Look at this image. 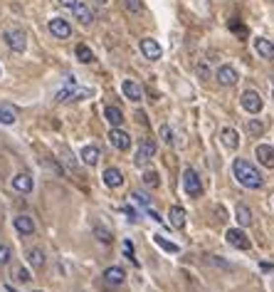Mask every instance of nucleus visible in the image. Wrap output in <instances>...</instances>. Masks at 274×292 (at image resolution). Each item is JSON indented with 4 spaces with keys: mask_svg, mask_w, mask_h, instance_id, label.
I'll use <instances>...</instances> for the list:
<instances>
[{
    "mask_svg": "<svg viewBox=\"0 0 274 292\" xmlns=\"http://www.w3.org/2000/svg\"><path fill=\"white\" fill-rule=\"evenodd\" d=\"M84 97H92V89H89V87L79 89L74 77H69L67 84H65L62 89H57V94H55L57 102H72V99H84Z\"/></svg>",
    "mask_w": 274,
    "mask_h": 292,
    "instance_id": "obj_2",
    "label": "nucleus"
},
{
    "mask_svg": "<svg viewBox=\"0 0 274 292\" xmlns=\"http://www.w3.org/2000/svg\"><path fill=\"white\" fill-rule=\"evenodd\" d=\"M99 156H102V151H99V146H94V144H89V146L82 149V161L89 164V166H94L99 161Z\"/></svg>",
    "mask_w": 274,
    "mask_h": 292,
    "instance_id": "obj_24",
    "label": "nucleus"
},
{
    "mask_svg": "<svg viewBox=\"0 0 274 292\" xmlns=\"http://www.w3.org/2000/svg\"><path fill=\"white\" fill-rule=\"evenodd\" d=\"M146 213H148V218H151V220H156V223H166V220H163V218H161V216H158L156 211H151V208H148Z\"/></svg>",
    "mask_w": 274,
    "mask_h": 292,
    "instance_id": "obj_41",
    "label": "nucleus"
},
{
    "mask_svg": "<svg viewBox=\"0 0 274 292\" xmlns=\"http://www.w3.org/2000/svg\"><path fill=\"white\" fill-rule=\"evenodd\" d=\"M254 156L259 159V164H262L264 169H274V146L259 144L257 149H254Z\"/></svg>",
    "mask_w": 274,
    "mask_h": 292,
    "instance_id": "obj_10",
    "label": "nucleus"
},
{
    "mask_svg": "<svg viewBox=\"0 0 274 292\" xmlns=\"http://www.w3.org/2000/svg\"><path fill=\"white\" fill-rule=\"evenodd\" d=\"M94 3H97V5H106V3H109V0H94Z\"/></svg>",
    "mask_w": 274,
    "mask_h": 292,
    "instance_id": "obj_44",
    "label": "nucleus"
},
{
    "mask_svg": "<svg viewBox=\"0 0 274 292\" xmlns=\"http://www.w3.org/2000/svg\"><path fill=\"white\" fill-rule=\"evenodd\" d=\"M156 149H158V144H156V139H141V144H138V151H136V164L138 166H146L153 156H156Z\"/></svg>",
    "mask_w": 274,
    "mask_h": 292,
    "instance_id": "obj_4",
    "label": "nucleus"
},
{
    "mask_svg": "<svg viewBox=\"0 0 274 292\" xmlns=\"http://www.w3.org/2000/svg\"><path fill=\"white\" fill-rule=\"evenodd\" d=\"M13 225H15V230H18L20 235H33V233H35V220H33L30 216H18V218L13 220Z\"/></svg>",
    "mask_w": 274,
    "mask_h": 292,
    "instance_id": "obj_16",
    "label": "nucleus"
},
{
    "mask_svg": "<svg viewBox=\"0 0 274 292\" xmlns=\"http://www.w3.org/2000/svg\"><path fill=\"white\" fill-rule=\"evenodd\" d=\"M0 124H5V126L15 124V111L8 107H0Z\"/></svg>",
    "mask_w": 274,
    "mask_h": 292,
    "instance_id": "obj_30",
    "label": "nucleus"
},
{
    "mask_svg": "<svg viewBox=\"0 0 274 292\" xmlns=\"http://www.w3.org/2000/svg\"><path fill=\"white\" fill-rule=\"evenodd\" d=\"M109 141H111V144L116 146L119 151H129V149H131V136H129V134H126V131L121 129V126H119V129H111V131H109Z\"/></svg>",
    "mask_w": 274,
    "mask_h": 292,
    "instance_id": "obj_8",
    "label": "nucleus"
},
{
    "mask_svg": "<svg viewBox=\"0 0 274 292\" xmlns=\"http://www.w3.org/2000/svg\"><path fill=\"white\" fill-rule=\"evenodd\" d=\"M141 52H143V57H148V60H161V55H163V47H161L156 40H151V37H143V40H141Z\"/></svg>",
    "mask_w": 274,
    "mask_h": 292,
    "instance_id": "obj_12",
    "label": "nucleus"
},
{
    "mask_svg": "<svg viewBox=\"0 0 274 292\" xmlns=\"http://www.w3.org/2000/svg\"><path fill=\"white\" fill-rule=\"evenodd\" d=\"M254 50L262 60H274V45L267 37H254Z\"/></svg>",
    "mask_w": 274,
    "mask_h": 292,
    "instance_id": "obj_15",
    "label": "nucleus"
},
{
    "mask_svg": "<svg viewBox=\"0 0 274 292\" xmlns=\"http://www.w3.org/2000/svg\"><path fill=\"white\" fill-rule=\"evenodd\" d=\"M235 218H237V223H240L242 228L252 225V211H249L244 203H237V208H235Z\"/></svg>",
    "mask_w": 274,
    "mask_h": 292,
    "instance_id": "obj_25",
    "label": "nucleus"
},
{
    "mask_svg": "<svg viewBox=\"0 0 274 292\" xmlns=\"http://www.w3.org/2000/svg\"><path fill=\"white\" fill-rule=\"evenodd\" d=\"M143 183H146L148 188H158V183H161V181H158V174H156V171H146V174H143Z\"/></svg>",
    "mask_w": 274,
    "mask_h": 292,
    "instance_id": "obj_32",
    "label": "nucleus"
},
{
    "mask_svg": "<svg viewBox=\"0 0 274 292\" xmlns=\"http://www.w3.org/2000/svg\"><path fill=\"white\" fill-rule=\"evenodd\" d=\"M220 139H222V144L227 146V149H237V146H240V134L232 129V126H225L222 131H220Z\"/></svg>",
    "mask_w": 274,
    "mask_h": 292,
    "instance_id": "obj_19",
    "label": "nucleus"
},
{
    "mask_svg": "<svg viewBox=\"0 0 274 292\" xmlns=\"http://www.w3.org/2000/svg\"><path fill=\"white\" fill-rule=\"evenodd\" d=\"M134 203H138V206H148V196L146 193H141V191H131V196H129Z\"/></svg>",
    "mask_w": 274,
    "mask_h": 292,
    "instance_id": "obj_34",
    "label": "nucleus"
},
{
    "mask_svg": "<svg viewBox=\"0 0 274 292\" xmlns=\"http://www.w3.org/2000/svg\"><path fill=\"white\" fill-rule=\"evenodd\" d=\"M121 250H124V255H126V257H129L134 265H138V260H136V250H134V243H131V240H124Z\"/></svg>",
    "mask_w": 274,
    "mask_h": 292,
    "instance_id": "obj_31",
    "label": "nucleus"
},
{
    "mask_svg": "<svg viewBox=\"0 0 274 292\" xmlns=\"http://www.w3.org/2000/svg\"><path fill=\"white\" fill-rule=\"evenodd\" d=\"M104 280H106L109 285H121V282L126 280V272H124V267L111 265V267H106V270H104Z\"/></svg>",
    "mask_w": 274,
    "mask_h": 292,
    "instance_id": "obj_18",
    "label": "nucleus"
},
{
    "mask_svg": "<svg viewBox=\"0 0 274 292\" xmlns=\"http://www.w3.org/2000/svg\"><path fill=\"white\" fill-rule=\"evenodd\" d=\"M15 280H18V282H30V272H28L25 267H20V270L15 272Z\"/></svg>",
    "mask_w": 274,
    "mask_h": 292,
    "instance_id": "obj_38",
    "label": "nucleus"
},
{
    "mask_svg": "<svg viewBox=\"0 0 274 292\" xmlns=\"http://www.w3.org/2000/svg\"><path fill=\"white\" fill-rule=\"evenodd\" d=\"M121 92H124V97L131 99V102H141V99H143V92H141V87H138L134 79H124Z\"/></svg>",
    "mask_w": 274,
    "mask_h": 292,
    "instance_id": "obj_14",
    "label": "nucleus"
},
{
    "mask_svg": "<svg viewBox=\"0 0 274 292\" xmlns=\"http://www.w3.org/2000/svg\"><path fill=\"white\" fill-rule=\"evenodd\" d=\"M225 240H227L232 248H237V250H249V238L244 235L242 228H230V230L225 233Z\"/></svg>",
    "mask_w": 274,
    "mask_h": 292,
    "instance_id": "obj_7",
    "label": "nucleus"
},
{
    "mask_svg": "<svg viewBox=\"0 0 274 292\" xmlns=\"http://www.w3.org/2000/svg\"><path fill=\"white\" fill-rule=\"evenodd\" d=\"M240 104H242V109H244L247 114H259V111H262V107H264L262 97H259L254 89H247V92L240 97Z\"/></svg>",
    "mask_w": 274,
    "mask_h": 292,
    "instance_id": "obj_6",
    "label": "nucleus"
},
{
    "mask_svg": "<svg viewBox=\"0 0 274 292\" xmlns=\"http://www.w3.org/2000/svg\"><path fill=\"white\" fill-rule=\"evenodd\" d=\"M124 5L131 13H141V0H124Z\"/></svg>",
    "mask_w": 274,
    "mask_h": 292,
    "instance_id": "obj_37",
    "label": "nucleus"
},
{
    "mask_svg": "<svg viewBox=\"0 0 274 292\" xmlns=\"http://www.w3.org/2000/svg\"><path fill=\"white\" fill-rule=\"evenodd\" d=\"M3 40H5V45L13 50V52H25V47H28V37H25V33L23 30H5V35H3Z\"/></svg>",
    "mask_w": 274,
    "mask_h": 292,
    "instance_id": "obj_5",
    "label": "nucleus"
},
{
    "mask_svg": "<svg viewBox=\"0 0 274 292\" xmlns=\"http://www.w3.org/2000/svg\"><path fill=\"white\" fill-rule=\"evenodd\" d=\"M74 52H77V60H79V62H84V65L94 60V55H92V50H89L87 45H77V50H74Z\"/></svg>",
    "mask_w": 274,
    "mask_h": 292,
    "instance_id": "obj_29",
    "label": "nucleus"
},
{
    "mask_svg": "<svg viewBox=\"0 0 274 292\" xmlns=\"http://www.w3.org/2000/svg\"><path fill=\"white\" fill-rule=\"evenodd\" d=\"M183 191L190 198H200L203 196V183H200V179H198V174L193 169H185L183 171Z\"/></svg>",
    "mask_w": 274,
    "mask_h": 292,
    "instance_id": "obj_3",
    "label": "nucleus"
},
{
    "mask_svg": "<svg viewBox=\"0 0 274 292\" xmlns=\"http://www.w3.org/2000/svg\"><path fill=\"white\" fill-rule=\"evenodd\" d=\"M72 15H74L82 25H92V23H94V13H92V8H89L87 3H82V0H77V3L72 5Z\"/></svg>",
    "mask_w": 274,
    "mask_h": 292,
    "instance_id": "obj_9",
    "label": "nucleus"
},
{
    "mask_svg": "<svg viewBox=\"0 0 274 292\" xmlns=\"http://www.w3.org/2000/svg\"><path fill=\"white\" fill-rule=\"evenodd\" d=\"M10 257H13L10 248H8V245H3V243H0V265H8V262H10Z\"/></svg>",
    "mask_w": 274,
    "mask_h": 292,
    "instance_id": "obj_35",
    "label": "nucleus"
},
{
    "mask_svg": "<svg viewBox=\"0 0 274 292\" xmlns=\"http://www.w3.org/2000/svg\"><path fill=\"white\" fill-rule=\"evenodd\" d=\"M13 188H15V191H20V193H30V191L35 188L33 176H28V174H18V176L13 179Z\"/></svg>",
    "mask_w": 274,
    "mask_h": 292,
    "instance_id": "obj_21",
    "label": "nucleus"
},
{
    "mask_svg": "<svg viewBox=\"0 0 274 292\" xmlns=\"http://www.w3.org/2000/svg\"><path fill=\"white\" fill-rule=\"evenodd\" d=\"M62 154H65V164H67V166H72V169H74V166H77V159H74V154H69V151H67V149H62Z\"/></svg>",
    "mask_w": 274,
    "mask_h": 292,
    "instance_id": "obj_39",
    "label": "nucleus"
},
{
    "mask_svg": "<svg viewBox=\"0 0 274 292\" xmlns=\"http://www.w3.org/2000/svg\"><path fill=\"white\" fill-rule=\"evenodd\" d=\"M215 79H217L222 87H232V84L237 82V70H235V67H230V65H222V67L217 70Z\"/></svg>",
    "mask_w": 274,
    "mask_h": 292,
    "instance_id": "obj_13",
    "label": "nucleus"
},
{
    "mask_svg": "<svg viewBox=\"0 0 274 292\" xmlns=\"http://www.w3.org/2000/svg\"><path fill=\"white\" fill-rule=\"evenodd\" d=\"M207 262H210V265H215V267H222V270H232V262L222 260L220 255H210V257H207Z\"/></svg>",
    "mask_w": 274,
    "mask_h": 292,
    "instance_id": "obj_33",
    "label": "nucleus"
},
{
    "mask_svg": "<svg viewBox=\"0 0 274 292\" xmlns=\"http://www.w3.org/2000/svg\"><path fill=\"white\" fill-rule=\"evenodd\" d=\"M232 174H235V179L240 181V186H244V188H262V183H264V179H262V174L247 161V159H235V164H232Z\"/></svg>",
    "mask_w": 274,
    "mask_h": 292,
    "instance_id": "obj_1",
    "label": "nucleus"
},
{
    "mask_svg": "<svg viewBox=\"0 0 274 292\" xmlns=\"http://www.w3.org/2000/svg\"><path fill=\"white\" fill-rule=\"evenodd\" d=\"M92 230H94V235H97V238H99V240H102L104 245H109V243L114 240V235H111V230H106L104 225H94Z\"/></svg>",
    "mask_w": 274,
    "mask_h": 292,
    "instance_id": "obj_27",
    "label": "nucleus"
},
{
    "mask_svg": "<svg viewBox=\"0 0 274 292\" xmlns=\"http://www.w3.org/2000/svg\"><path fill=\"white\" fill-rule=\"evenodd\" d=\"M153 240H156V245H161L166 253H180V248L175 245V243H171V240H166L163 235H153Z\"/></svg>",
    "mask_w": 274,
    "mask_h": 292,
    "instance_id": "obj_28",
    "label": "nucleus"
},
{
    "mask_svg": "<svg viewBox=\"0 0 274 292\" xmlns=\"http://www.w3.org/2000/svg\"><path fill=\"white\" fill-rule=\"evenodd\" d=\"M5 292H18V290H15V287H13L10 282H8V285H5Z\"/></svg>",
    "mask_w": 274,
    "mask_h": 292,
    "instance_id": "obj_43",
    "label": "nucleus"
},
{
    "mask_svg": "<svg viewBox=\"0 0 274 292\" xmlns=\"http://www.w3.org/2000/svg\"><path fill=\"white\" fill-rule=\"evenodd\" d=\"M244 129H247L249 136H262V134H264V124H262L259 119H247Z\"/></svg>",
    "mask_w": 274,
    "mask_h": 292,
    "instance_id": "obj_26",
    "label": "nucleus"
},
{
    "mask_svg": "<svg viewBox=\"0 0 274 292\" xmlns=\"http://www.w3.org/2000/svg\"><path fill=\"white\" fill-rule=\"evenodd\" d=\"M104 183H106L109 188H119V186L124 183V176H121V171L109 166V169L104 171Z\"/></svg>",
    "mask_w": 274,
    "mask_h": 292,
    "instance_id": "obj_23",
    "label": "nucleus"
},
{
    "mask_svg": "<svg viewBox=\"0 0 274 292\" xmlns=\"http://www.w3.org/2000/svg\"><path fill=\"white\" fill-rule=\"evenodd\" d=\"M161 139H163L166 144H173V129H171L168 124H163V126H161Z\"/></svg>",
    "mask_w": 274,
    "mask_h": 292,
    "instance_id": "obj_36",
    "label": "nucleus"
},
{
    "mask_svg": "<svg viewBox=\"0 0 274 292\" xmlns=\"http://www.w3.org/2000/svg\"><path fill=\"white\" fill-rule=\"evenodd\" d=\"M33 292H42V290H33Z\"/></svg>",
    "mask_w": 274,
    "mask_h": 292,
    "instance_id": "obj_45",
    "label": "nucleus"
},
{
    "mask_svg": "<svg viewBox=\"0 0 274 292\" xmlns=\"http://www.w3.org/2000/svg\"><path fill=\"white\" fill-rule=\"evenodd\" d=\"M168 218H171V225H173V228H185L188 213H185V208H183V206H171Z\"/></svg>",
    "mask_w": 274,
    "mask_h": 292,
    "instance_id": "obj_17",
    "label": "nucleus"
},
{
    "mask_svg": "<svg viewBox=\"0 0 274 292\" xmlns=\"http://www.w3.org/2000/svg\"><path fill=\"white\" fill-rule=\"evenodd\" d=\"M124 213H126V216H129V220H134V223H136V220H138V211H136V208H134V206H126V208H124Z\"/></svg>",
    "mask_w": 274,
    "mask_h": 292,
    "instance_id": "obj_40",
    "label": "nucleus"
},
{
    "mask_svg": "<svg viewBox=\"0 0 274 292\" xmlns=\"http://www.w3.org/2000/svg\"><path fill=\"white\" fill-rule=\"evenodd\" d=\"M50 33L55 37H60V40H67L72 35V25L65 18H55V20H50Z\"/></svg>",
    "mask_w": 274,
    "mask_h": 292,
    "instance_id": "obj_11",
    "label": "nucleus"
},
{
    "mask_svg": "<svg viewBox=\"0 0 274 292\" xmlns=\"http://www.w3.org/2000/svg\"><path fill=\"white\" fill-rule=\"evenodd\" d=\"M28 262H30L35 270L45 267V262H47V257H45V250H42V248H30V250H28Z\"/></svg>",
    "mask_w": 274,
    "mask_h": 292,
    "instance_id": "obj_22",
    "label": "nucleus"
},
{
    "mask_svg": "<svg viewBox=\"0 0 274 292\" xmlns=\"http://www.w3.org/2000/svg\"><path fill=\"white\" fill-rule=\"evenodd\" d=\"M57 3H60V5H65V8H72V5L77 3V0H57Z\"/></svg>",
    "mask_w": 274,
    "mask_h": 292,
    "instance_id": "obj_42",
    "label": "nucleus"
},
{
    "mask_svg": "<svg viewBox=\"0 0 274 292\" xmlns=\"http://www.w3.org/2000/svg\"><path fill=\"white\" fill-rule=\"evenodd\" d=\"M104 116H106V121L111 124V129H119L126 119H124V111L119 109V107H106L104 109Z\"/></svg>",
    "mask_w": 274,
    "mask_h": 292,
    "instance_id": "obj_20",
    "label": "nucleus"
}]
</instances>
